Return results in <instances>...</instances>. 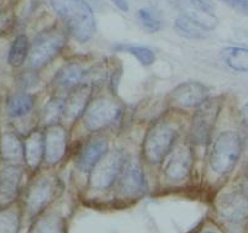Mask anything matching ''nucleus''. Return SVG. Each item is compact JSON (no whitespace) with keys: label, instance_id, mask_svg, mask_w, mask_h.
<instances>
[{"label":"nucleus","instance_id":"nucleus-10","mask_svg":"<svg viewBox=\"0 0 248 233\" xmlns=\"http://www.w3.org/2000/svg\"><path fill=\"white\" fill-rule=\"evenodd\" d=\"M209 99V89L199 81H186L169 93V104L177 109L199 108Z\"/></svg>","mask_w":248,"mask_h":233},{"label":"nucleus","instance_id":"nucleus-17","mask_svg":"<svg viewBox=\"0 0 248 233\" xmlns=\"http://www.w3.org/2000/svg\"><path fill=\"white\" fill-rule=\"evenodd\" d=\"M90 94H92V88L87 84H80L72 92H69L68 96L64 100V111L63 117L67 121H74L77 117L84 114L85 109L88 106Z\"/></svg>","mask_w":248,"mask_h":233},{"label":"nucleus","instance_id":"nucleus-11","mask_svg":"<svg viewBox=\"0 0 248 233\" xmlns=\"http://www.w3.org/2000/svg\"><path fill=\"white\" fill-rule=\"evenodd\" d=\"M183 15L193 20L206 31L214 30L218 24L213 0H177Z\"/></svg>","mask_w":248,"mask_h":233},{"label":"nucleus","instance_id":"nucleus-34","mask_svg":"<svg viewBox=\"0 0 248 233\" xmlns=\"http://www.w3.org/2000/svg\"><path fill=\"white\" fill-rule=\"evenodd\" d=\"M241 114H242V121L245 127L248 130V101L242 106V110H241Z\"/></svg>","mask_w":248,"mask_h":233},{"label":"nucleus","instance_id":"nucleus-30","mask_svg":"<svg viewBox=\"0 0 248 233\" xmlns=\"http://www.w3.org/2000/svg\"><path fill=\"white\" fill-rule=\"evenodd\" d=\"M221 3L226 4L237 13L248 16V0H220Z\"/></svg>","mask_w":248,"mask_h":233},{"label":"nucleus","instance_id":"nucleus-14","mask_svg":"<svg viewBox=\"0 0 248 233\" xmlns=\"http://www.w3.org/2000/svg\"><path fill=\"white\" fill-rule=\"evenodd\" d=\"M24 176L21 166L10 163L0 168V209L9 207L19 194Z\"/></svg>","mask_w":248,"mask_h":233},{"label":"nucleus","instance_id":"nucleus-18","mask_svg":"<svg viewBox=\"0 0 248 233\" xmlns=\"http://www.w3.org/2000/svg\"><path fill=\"white\" fill-rule=\"evenodd\" d=\"M85 78V69L77 62H69L60 68L56 73L53 83L56 88L67 92H72L82 84Z\"/></svg>","mask_w":248,"mask_h":233},{"label":"nucleus","instance_id":"nucleus-21","mask_svg":"<svg viewBox=\"0 0 248 233\" xmlns=\"http://www.w3.org/2000/svg\"><path fill=\"white\" fill-rule=\"evenodd\" d=\"M222 58L232 71L248 72V47L230 46L222 51Z\"/></svg>","mask_w":248,"mask_h":233},{"label":"nucleus","instance_id":"nucleus-12","mask_svg":"<svg viewBox=\"0 0 248 233\" xmlns=\"http://www.w3.org/2000/svg\"><path fill=\"white\" fill-rule=\"evenodd\" d=\"M193 149L188 144H180L168 155L166 166H164V176L169 182L182 183L189 178L193 171Z\"/></svg>","mask_w":248,"mask_h":233},{"label":"nucleus","instance_id":"nucleus-6","mask_svg":"<svg viewBox=\"0 0 248 233\" xmlns=\"http://www.w3.org/2000/svg\"><path fill=\"white\" fill-rule=\"evenodd\" d=\"M120 115L121 106L114 99L104 96L95 99L87 106L83 114V121L88 131L98 132L114 124Z\"/></svg>","mask_w":248,"mask_h":233},{"label":"nucleus","instance_id":"nucleus-33","mask_svg":"<svg viewBox=\"0 0 248 233\" xmlns=\"http://www.w3.org/2000/svg\"><path fill=\"white\" fill-rule=\"evenodd\" d=\"M117 9H120L121 11H128L130 5H128L127 0H110Z\"/></svg>","mask_w":248,"mask_h":233},{"label":"nucleus","instance_id":"nucleus-31","mask_svg":"<svg viewBox=\"0 0 248 233\" xmlns=\"http://www.w3.org/2000/svg\"><path fill=\"white\" fill-rule=\"evenodd\" d=\"M22 79V87L24 88H29V87H32L35 84L36 81H37V78H36V74L31 73V72H26L25 74L21 76Z\"/></svg>","mask_w":248,"mask_h":233},{"label":"nucleus","instance_id":"nucleus-24","mask_svg":"<svg viewBox=\"0 0 248 233\" xmlns=\"http://www.w3.org/2000/svg\"><path fill=\"white\" fill-rule=\"evenodd\" d=\"M33 105H35V99L32 95L20 93V94L13 95L9 99L6 110L10 117H21L28 115L33 109Z\"/></svg>","mask_w":248,"mask_h":233},{"label":"nucleus","instance_id":"nucleus-27","mask_svg":"<svg viewBox=\"0 0 248 233\" xmlns=\"http://www.w3.org/2000/svg\"><path fill=\"white\" fill-rule=\"evenodd\" d=\"M64 111V100L61 98L51 99L46 103L42 110V122L47 127L57 125V122L63 117Z\"/></svg>","mask_w":248,"mask_h":233},{"label":"nucleus","instance_id":"nucleus-29","mask_svg":"<svg viewBox=\"0 0 248 233\" xmlns=\"http://www.w3.org/2000/svg\"><path fill=\"white\" fill-rule=\"evenodd\" d=\"M136 17L139 24L147 33H155L161 30L162 21L153 14L152 10L147 8H141L136 11Z\"/></svg>","mask_w":248,"mask_h":233},{"label":"nucleus","instance_id":"nucleus-19","mask_svg":"<svg viewBox=\"0 0 248 233\" xmlns=\"http://www.w3.org/2000/svg\"><path fill=\"white\" fill-rule=\"evenodd\" d=\"M45 155V136L40 131H33L24 143V158L31 171L40 167Z\"/></svg>","mask_w":248,"mask_h":233},{"label":"nucleus","instance_id":"nucleus-13","mask_svg":"<svg viewBox=\"0 0 248 233\" xmlns=\"http://www.w3.org/2000/svg\"><path fill=\"white\" fill-rule=\"evenodd\" d=\"M146 178L143 169L136 160H126L125 168L119 179V191L124 198L136 199L146 193Z\"/></svg>","mask_w":248,"mask_h":233},{"label":"nucleus","instance_id":"nucleus-20","mask_svg":"<svg viewBox=\"0 0 248 233\" xmlns=\"http://www.w3.org/2000/svg\"><path fill=\"white\" fill-rule=\"evenodd\" d=\"M0 155L4 160L17 162L24 157V144L13 132H5L0 140Z\"/></svg>","mask_w":248,"mask_h":233},{"label":"nucleus","instance_id":"nucleus-16","mask_svg":"<svg viewBox=\"0 0 248 233\" xmlns=\"http://www.w3.org/2000/svg\"><path fill=\"white\" fill-rule=\"evenodd\" d=\"M107 152L108 142L105 140L100 139V137L90 140L78 155L77 167L84 173H90L96 166V163L107 155Z\"/></svg>","mask_w":248,"mask_h":233},{"label":"nucleus","instance_id":"nucleus-32","mask_svg":"<svg viewBox=\"0 0 248 233\" xmlns=\"http://www.w3.org/2000/svg\"><path fill=\"white\" fill-rule=\"evenodd\" d=\"M241 190L243 191L246 196L248 198V160L246 163L245 168H243V175H242V184H241Z\"/></svg>","mask_w":248,"mask_h":233},{"label":"nucleus","instance_id":"nucleus-3","mask_svg":"<svg viewBox=\"0 0 248 233\" xmlns=\"http://www.w3.org/2000/svg\"><path fill=\"white\" fill-rule=\"evenodd\" d=\"M67 44L66 32L58 26H52L42 31L33 41L29 53L31 68L40 69L48 64L61 53Z\"/></svg>","mask_w":248,"mask_h":233},{"label":"nucleus","instance_id":"nucleus-7","mask_svg":"<svg viewBox=\"0 0 248 233\" xmlns=\"http://www.w3.org/2000/svg\"><path fill=\"white\" fill-rule=\"evenodd\" d=\"M220 110L221 103L217 99H207L198 108L191 122V139L194 144L205 147L209 143Z\"/></svg>","mask_w":248,"mask_h":233},{"label":"nucleus","instance_id":"nucleus-4","mask_svg":"<svg viewBox=\"0 0 248 233\" xmlns=\"http://www.w3.org/2000/svg\"><path fill=\"white\" fill-rule=\"evenodd\" d=\"M178 131L170 124L158 122L148 130L143 142V157L151 164L163 162L172 152Z\"/></svg>","mask_w":248,"mask_h":233},{"label":"nucleus","instance_id":"nucleus-28","mask_svg":"<svg viewBox=\"0 0 248 233\" xmlns=\"http://www.w3.org/2000/svg\"><path fill=\"white\" fill-rule=\"evenodd\" d=\"M20 214L16 209L4 207L0 209V233H19Z\"/></svg>","mask_w":248,"mask_h":233},{"label":"nucleus","instance_id":"nucleus-15","mask_svg":"<svg viewBox=\"0 0 248 233\" xmlns=\"http://www.w3.org/2000/svg\"><path fill=\"white\" fill-rule=\"evenodd\" d=\"M67 151V132L62 126H51L45 133L44 160L47 166H56L64 158Z\"/></svg>","mask_w":248,"mask_h":233},{"label":"nucleus","instance_id":"nucleus-26","mask_svg":"<svg viewBox=\"0 0 248 233\" xmlns=\"http://www.w3.org/2000/svg\"><path fill=\"white\" fill-rule=\"evenodd\" d=\"M116 51L127 52V53L132 54L142 65L145 67H150L155 62V54L151 48L146 46H141V45H132V44H125V45H116L115 46Z\"/></svg>","mask_w":248,"mask_h":233},{"label":"nucleus","instance_id":"nucleus-35","mask_svg":"<svg viewBox=\"0 0 248 233\" xmlns=\"http://www.w3.org/2000/svg\"><path fill=\"white\" fill-rule=\"evenodd\" d=\"M202 233H215V232H213V231H205V232Z\"/></svg>","mask_w":248,"mask_h":233},{"label":"nucleus","instance_id":"nucleus-8","mask_svg":"<svg viewBox=\"0 0 248 233\" xmlns=\"http://www.w3.org/2000/svg\"><path fill=\"white\" fill-rule=\"evenodd\" d=\"M57 180L52 176H40L29 186L25 195V210L36 217L53 201L57 194Z\"/></svg>","mask_w":248,"mask_h":233},{"label":"nucleus","instance_id":"nucleus-23","mask_svg":"<svg viewBox=\"0 0 248 233\" xmlns=\"http://www.w3.org/2000/svg\"><path fill=\"white\" fill-rule=\"evenodd\" d=\"M30 44L25 35H19L11 44L8 54V62L13 68L21 67L30 53Z\"/></svg>","mask_w":248,"mask_h":233},{"label":"nucleus","instance_id":"nucleus-1","mask_svg":"<svg viewBox=\"0 0 248 233\" xmlns=\"http://www.w3.org/2000/svg\"><path fill=\"white\" fill-rule=\"evenodd\" d=\"M51 5L78 42L85 44L93 38L95 17L85 0H51Z\"/></svg>","mask_w":248,"mask_h":233},{"label":"nucleus","instance_id":"nucleus-25","mask_svg":"<svg viewBox=\"0 0 248 233\" xmlns=\"http://www.w3.org/2000/svg\"><path fill=\"white\" fill-rule=\"evenodd\" d=\"M174 30L180 37L188 38V40H202V38H206L207 32L200 25L184 15L179 16L174 21Z\"/></svg>","mask_w":248,"mask_h":233},{"label":"nucleus","instance_id":"nucleus-5","mask_svg":"<svg viewBox=\"0 0 248 233\" xmlns=\"http://www.w3.org/2000/svg\"><path fill=\"white\" fill-rule=\"evenodd\" d=\"M126 164V158L123 151L112 149L108 151L90 171L89 185L92 189L104 191L111 187L117 179H120Z\"/></svg>","mask_w":248,"mask_h":233},{"label":"nucleus","instance_id":"nucleus-22","mask_svg":"<svg viewBox=\"0 0 248 233\" xmlns=\"http://www.w3.org/2000/svg\"><path fill=\"white\" fill-rule=\"evenodd\" d=\"M31 233H66V223L60 215L47 214L38 217Z\"/></svg>","mask_w":248,"mask_h":233},{"label":"nucleus","instance_id":"nucleus-2","mask_svg":"<svg viewBox=\"0 0 248 233\" xmlns=\"http://www.w3.org/2000/svg\"><path fill=\"white\" fill-rule=\"evenodd\" d=\"M242 155V139L234 131L217 136L210 153V167L218 175L231 173Z\"/></svg>","mask_w":248,"mask_h":233},{"label":"nucleus","instance_id":"nucleus-9","mask_svg":"<svg viewBox=\"0 0 248 233\" xmlns=\"http://www.w3.org/2000/svg\"><path fill=\"white\" fill-rule=\"evenodd\" d=\"M215 207L218 216L226 222L237 225L248 218V198L242 190L221 195Z\"/></svg>","mask_w":248,"mask_h":233}]
</instances>
